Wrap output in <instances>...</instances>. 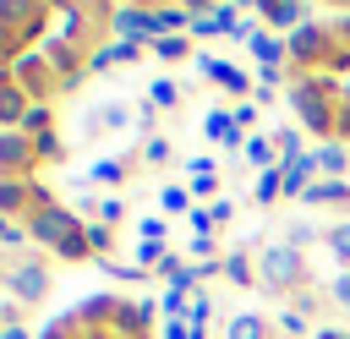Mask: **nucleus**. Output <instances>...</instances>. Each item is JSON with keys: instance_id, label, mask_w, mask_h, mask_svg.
Segmentation results:
<instances>
[{"instance_id": "30", "label": "nucleus", "mask_w": 350, "mask_h": 339, "mask_svg": "<svg viewBox=\"0 0 350 339\" xmlns=\"http://www.w3.org/2000/svg\"><path fill=\"white\" fill-rule=\"evenodd\" d=\"M93 219L115 230V224L126 219V197H115V191H109V197H93Z\"/></svg>"}, {"instance_id": "43", "label": "nucleus", "mask_w": 350, "mask_h": 339, "mask_svg": "<svg viewBox=\"0 0 350 339\" xmlns=\"http://www.w3.org/2000/svg\"><path fill=\"white\" fill-rule=\"evenodd\" d=\"M334 142H350V87L339 98V120H334Z\"/></svg>"}, {"instance_id": "33", "label": "nucleus", "mask_w": 350, "mask_h": 339, "mask_svg": "<svg viewBox=\"0 0 350 339\" xmlns=\"http://www.w3.org/2000/svg\"><path fill=\"white\" fill-rule=\"evenodd\" d=\"M273 323H279V339H312V334H317V328H306V317H301L295 306H284Z\"/></svg>"}, {"instance_id": "37", "label": "nucleus", "mask_w": 350, "mask_h": 339, "mask_svg": "<svg viewBox=\"0 0 350 339\" xmlns=\"http://www.w3.org/2000/svg\"><path fill=\"white\" fill-rule=\"evenodd\" d=\"M159 339H208V328H191L186 317H164V328H159Z\"/></svg>"}, {"instance_id": "36", "label": "nucleus", "mask_w": 350, "mask_h": 339, "mask_svg": "<svg viewBox=\"0 0 350 339\" xmlns=\"http://www.w3.org/2000/svg\"><path fill=\"white\" fill-rule=\"evenodd\" d=\"M33 148H38V164H60V159H66V142H60V131H44V137H33Z\"/></svg>"}, {"instance_id": "35", "label": "nucleus", "mask_w": 350, "mask_h": 339, "mask_svg": "<svg viewBox=\"0 0 350 339\" xmlns=\"http://www.w3.org/2000/svg\"><path fill=\"white\" fill-rule=\"evenodd\" d=\"M0 246H11V252L22 257V246H33V235H27V224H16V219H5V213H0Z\"/></svg>"}, {"instance_id": "17", "label": "nucleus", "mask_w": 350, "mask_h": 339, "mask_svg": "<svg viewBox=\"0 0 350 339\" xmlns=\"http://www.w3.org/2000/svg\"><path fill=\"white\" fill-rule=\"evenodd\" d=\"M27 109H33L27 87H16V82H0V131H16Z\"/></svg>"}, {"instance_id": "28", "label": "nucleus", "mask_w": 350, "mask_h": 339, "mask_svg": "<svg viewBox=\"0 0 350 339\" xmlns=\"http://www.w3.org/2000/svg\"><path fill=\"white\" fill-rule=\"evenodd\" d=\"M16 131H27V137H44V131H55V104H33L27 115H22V126Z\"/></svg>"}, {"instance_id": "23", "label": "nucleus", "mask_w": 350, "mask_h": 339, "mask_svg": "<svg viewBox=\"0 0 350 339\" xmlns=\"http://www.w3.org/2000/svg\"><path fill=\"white\" fill-rule=\"evenodd\" d=\"M279 197H284V170H262V175L252 180V202L268 208V202H279Z\"/></svg>"}, {"instance_id": "7", "label": "nucleus", "mask_w": 350, "mask_h": 339, "mask_svg": "<svg viewBox=\"0 0 350 339\" xmlns=\"http://www.w3.org/2000/svg\"><path fill=\"white\" fill-rule=\"evenodd\" d=\"M55 197L33 180V175H0V213L5 219H16V224H27L38 208H49Z\"/></svg>"}, {"instance_id": "14", "label": "nucleus", "mask_w": 350, "mask_h": 339, "mask_svg": "<svg viewBox=\"0 0 350 339\" xmlns=\"http://www.w3.org/2000/svg\"><path fill=\"white\" fill-rule=\"evenodd\" d=\"M131 104H104V109H93V115H82V137H104V131H120V126H131Z\"/></svg>"}, {"instance_id": "45", "label": "nucleus", "mask_w": 350, "mask_h": 339, "mask_svg": "<svg viewBox=\"0 0 350 339\" xmlns=\"http://www.w3.org/2000/svg\"><path fill=\"white\" fill-rule=\"evenodd\" d=\"M208 219H213V224H230V219H235V202H230V197L208 202Z\"/></svg>"}, {"instance_id": "39", "label": "nucleus", "mask_w": 350, "mask_h": 339, "mask_svg": "<svg viewBox=\"0 0 350 339\" xmlns=\"http://www.w3.org/2000/svg\"><path fill=\"white\" fill-rule=\"evenodd\" d=\"M284 241H290V246H295V252H306V246H312V241H317V230H312V224H306V219H290V230H284Z\"/></svg>"}, {"instance_id": "10", "label": "nucleus", "mask_w": 350, "mask_h": 339, "mask_svg": "<svg viewBox=\"0 0 350 339\" xmlns=\"http://www.w3.org/2000/svg\"><path fill=\"white\" fill-rule=\"evenodd\" d=\"M38 170V148L27 131H0V175H33Z\"/></svg>"}, {"instance_id": "50", "label": "nucleus", "mask_w": 350, "mask_h": 339, "mask_svg": "<svg viewBox=\"0 0 350 339\" xmlns=\"http://www.w3.org/2000/svg\"><path fill=\"white\" fill-rule=\"evenodd\" d=\"M312 339H350V334H345V328H317Z\"/></svg>"}, {"instance_id": "12", "label": "nucleus", "mask_w": 350, "mask_h": 339, "mask_svg": "<svg viewBox=\"0 0 350 339\" xmlns=\"http://www.w3.org/2000/svg\"><path fill=\"white\" fill-rule=\"evenodd\" d=\"M137 60H142L137 44L109 38V44H93V49H88V77H93V71H109V66H137Z\"/></svg>"}, {"instance_id": "21", "label": "nucleus", "mask_w": 350, "mask_h": 339, "mask_svg": "<svg viewBox=\"0 0 350 339\" xmlns=\"http://www.w3.org/2000/svg\"><path fill=\"white\" fill-rule=\"evenodd\" d=\"M224 339H268V317L262 312H235L230 328H224Z\"/></svg>"}, {"instance_id": "11", "label": "nucleus", "mask_w": 350, "mask_h": 339, "mask_svg": "<svg viewBox=\"0 0 350 339\" xmlns=\"http://www.w3.org/2000/svg\"><path fill=\"white\" fill-rule=\"evenodd\" d=\"M202 137H208V142H219V148H230V153H246V131L235 126V109H208Z\"/></svg>"}, {"instance_id": "2", "label": "nucleus", "mask_w": 350, "mask_h": 339, "mask_svg": "<svg viewBox=\"0 0 350 339\" xmlns=\"http://www.w3.org/2000/svg\"><path fill=\"white\" fill-rule=\"evenodd\" d=\"M306 252H295L290 241H262L257 246V284L273 295H301L306 290Z\"/></svg>"}, {"instance_id": "26", "label": "nucleus", "mask_w": 350, "mask_h": 339, "mask_svg": "<svg viewBox=\"0 0 350 339\" xmlns=\"http://www.w3.org/2000/svg\"><path fill=\"white\" fill-rule=\"evenodd\" d=\"M148 98H153V109H175L186 93H180V82H175V77H153V82H148Z\"/></svg>"}, {"instance_id": "16", "label": "nucleus", "mask_w": 350, "mask_h": 339, "mask_svg": "<svg viewBox=\"0 0 350 339\" xmlns=\"http://www.w3.org/2000/svg\"><path fill=\"white\" fill-rule=\"evenodd\" d=\"M257 16L268 22V33H273V27L295 33V27L306 22V5H295V0H262V5H257Z\"/></svg>"}, {"instance_id": "44", "label": "nucleus", "mask_w": 350, "mask_h": 339, "mask_svg": "<svg viewBox=\"0 0 350 339\" xmlns=\"http://www.w3.org/2000/svg\"><path fill=\"white\" fill-rule=\"evenodd\" d=\"M186 175L202 180V175H219V159H186Z\"/></svg>"}, {"instance_id": "24", "label": "nucleus", "mask_w": 350, "mask_h": 339, "mask_svg": "<svg viewBox=\"0 0 350 339\" xmlns=\"http://www.w3.org/2000/svg\"><path fill=\"white\" fill-rule=\"evenodd\" d=\"M268 137H273L279 159H301V153H312V148H306V131H301V126H279V131H268Z\"/></svg>"}, {"instance_id": "41", "label": "nucleus", "mask_w": 350, "mask_h": 339, "mask_svg": "<svg viewBox=\"0 0 350 339\" xmlns=\"http://www.w3.org/2000/svg\"><path fill=\"white\" fill-rule=\"evenodd\" d=\"M186 301H191V295H180V290H170V284H164V295H159V312H164V317H186Z\"/></svg>"}, {"instance_id": "9", "label": "nucleus", "mask_w": 350, "mask_h": 339, "mask_svg": "<svg viewBox=\"0 0 350 339\" xmlns=\"http://www.w3.org/2000/svg\"><path fill=\"white\" fill-rule=\"evenodd\" d=\"M197 71L208 77V82H219L224 93H235V98H246V93H257V82L235 66V60H224V55H197Z\"/></svg>"}, {"instance_id": "15", "label": "nucleus", "mask_w": 350, "mask_h": 339, "mask_svg": "<svg viewBox=\"0 0 350 339\" xmlns=\"http://www.w3.org/2000/svg\"><path fill=\"white\" fill-rule=\"evenodd\" d=\"M312 159H317V175L323 180H350V148L345 142H317Z\"/></svg>"}, {"instance_id": "6", "label": "nucleus", "mask_w": 350, "mask_h": 339, "mask_svg": "<svg viewBox=\"0 0 350 339\" xmlns=\"http://www.w3.org/2000/svg\"><path fill=\"white\" fill-rule=\"evenodd\" d=\"M11 82H16V87H27V98H33V104H55V93H66V87H60V77L49 71L44 49H22V55L11 60Z\"/></svg>"}, {"instance_id": "8", "label": "nucleus", "mask_w": 350, "mask_h": 339, "mask_svg": "<svg viewBox=\"0 0 350 339\" xmlns=\"http://www.w3.org/2000/svg\"><path fill=\"white\" fill-rule=\"evenodd\" d=\"M109 33L126 38V44H153L159 38V5H115L109 11Z\"/></svg>"}, {"instance_id": "22", "label": "nucleus", "mask_w": 350, "mask_h": 339, "mask_svg": "<svg viewBox=\"0 0 350 339\" xmlns=\"http://www.w3.org/2000/svg\"><path fill=\"white\" fill-rule=\"evenodd\" d=\"M131 175V159H98V164H88V180L93 186H120Z\"/></svg>"}, {"instance_id": "27", "label": "nucleus", "mask_w": 350, "mask_h": 339, "mask_svg": "<svg viewBox=\"0 0 350 339\" xmlns=\"http://www.w3.org/2000/svg\"><path fill=\"white\" fill-rule=\"evenodd\" d=\"M159 213H164V219L191 213V186H159Z\"/></svg>"}, {"instance_id": "48", "label": "nucleus", "mask_w": 350, "mask_h": 339, "mask_svg": "<svg viewBox=\"0 0 350 339\" xmlns=\"http://www.w3.org/2000/svg\"><path fill=\"white\" fill-rule=\"evenodd\" d=\"M334 44H339V49H350V11L334 22Z\"/></svg>"}, {"instance_id": "19", "label": "nucleus", "mask_w": 350, "mask_h": 339, "mask_svg": "<svg viewBox=\"0 0 350 339\" xmlns=\"http://www.w3.org/2000/svg\"><path fill=\"white\" fill-rule=\"evenodd\" d=\"M148 49H153V60H164V66H180V60L191 55V38H186V33H159Z\"/></svg>"}, {"instance_id": "47", "label": "nucleus", "mask_w": 350, "mask_h": 339, "mask_svg": "<svg viewBox=\"0 0 350 339\" xmlns=\"http://www.w3.org/2000/svg\"><path fill=\"white\" fill-rule=\"evenodd\" d=\"M295 312H301V317H312V312H323V295H312V290H301V295H295Z\"/></svg>"}, {"instance_id": "31", "label": "nucleus", "mask_w": 350, "mask_h": 339, "mask_svg": "<svg viewBox=\"0 0 350 339\" xmlns=\"http://www.w3.org/2000/svg\"><path fill=\"white\" fill-rule=\"evenodd\" d=\"M109 246H115V230H109V224H98V219H88V252H93V262H104V257H109Z\"/></svg>"}, {"instance_id": "18", "label": "nucleus", "mask_w": 350, "mask_h": 339, "mask_svg": "<svg viewBox=\"0 0 350 339\" xmlns=\"http://www.w3.org/2000/svg\"><path fill=\"white\" fill-rule=\"evenodd\" d=\"M301 202L306 208H350V180H312Z\"/></svg>"}, {"instance_id": "40", "label": "nucleus", "mask_w": 350, "mask_h": 339, "mask_svg": "<svg viewBox=\"0 0 350 339\" xmlns=\"http://www.w3.org/2000/svg\"><path fill=\"white\" fill-rule=\"evenodd\" d=\"M137 235H142V241H170V230H164V213H148V219H137Z\"/></svg>"}, {"instance_id": "20", "label": "nucleus", "mask_w": 350, "mask_h": 339, "mask_svg": "<svg viewBox=\"0 0 350 339\" xmlns=\"http://www.w3.org/2000/svg\"><path fill=\"white\" fill-rule=\"evenodd\" d=\"M246 164H257V175H262V170H279V164H284V159H279V148H273V137H268V131H262V137H257V131H252V137H246Z\"/></svg>"}, {"instance_id": "13", "label": "nucleus", "mask_w": 350, "mask_h": 339, "mask_svg": "<svg viewBox=\"0 0 350 339\" xmlns=\"http://www.w3.org/2000/svg\"><path fill=\"white\" fill-rule=\"evenodd\" d=\"M252 246H257V241L224 252V279H230L235 290H252V284H257V252H252Z\"/></svg>"}, {"instance_id": "29", "label": "nucleus", "mask_w": 350, "mask_h": 339, "mask_svg": "<svg viewBox=\"0 0 350 339\" xmlns=\"http://www.w3.org/2000/svg\"><path fill=\"white\" fill-rule=\"evenodd\" d=\"M323 246H328V252H334V257H339V262L350 268V219L328 224V230H323Z\"/></svg>"}, {"instance_id": "32", "label": "nucleus", "mask_w": 350, "mask_h": 339, "mask_svg": "<svg viewBox=\"0 0 350 339\" xmlns=\"http://www.w3.org/2000/svg\"><path fill=\"white\" fill-rule=\"evenodd\" d=\"M208 317H213V290H191V301H186V323H191V328H208Z\"/></svg>"}, {"instance_id": "5", "label": "nucleus", "mask_w": 350, "mask_h": 339, "mask_svg": "<svg viewBox=\"0 0 350 339\" xmlns=\"http://www.w3.org/2000/svg\"><path fill=\"white\" fill-rule=\"evenodd\" d=\"M82 224H88V219H82L77 208H66V202H49V208H38V213L27 219V235H33V246H44V252L55 257V252H60V246H66V241L82 230Z\"/></svg>"}, {"instance_id": "3", "label": "nucleus", "mask_w": 350, "mask_h": 339, "mask_svg": "<svg viewBox=\"0 0 350 339\" xmlns=\"http://www.w3.org/2000/svg\"><path fill=\"white\" fill-rule=\"evenodd\" d=\"M0 290L27 312V306H44L49 301V290H55V273H49V257H38V252H22V257H5V268H0Z\"/></svg>"}, {"instance_id": "1", "label": "nucleus", "mask_w": 350, "mask_h": 339, "mask_svg": "<svg viewBox=\"0 0 350 339\" xmlns=\"http://www.w3.org/2000/svg\"><path fill=\"white\" fill-rule=\"evenodd\" d=\"M284 93H290V109H295L301 131L317 137V142H334V120H339L345 82H334V77H323V71H295V82H290Z\"/></svg>"}, {"instance_id": "34", "label": "nucleus", "mask_w": 350, "mask_h": 339, "mask_svg": "<svg viewBox=\"0 0 350 339\" xmlns=\"http://www.w3.org/2000/svg\"><path fill=\"white\" fill-rule=\"evenodd\" d=\"M170 153H175V148H170V137H148V142L137 148V159H142V164H153V170H164V164H170Z\"/></svg>"}, {"instance_id": "42", "label": "nucleus", "mask_w": 350, "mask_h": 339, "mask_svg": "<svg viewBox=\"0 0 350 339\" xmlns=\"http://www.w3.org/2000/svg\"><path fill=\"white\" fill-rule=\"evenodd\" d=\"M153 120H159V109H153V98H142V104H137V115H131V126L153 137Z\"/></svg>"}, {"instance_id": "25", "label": "nucleus", "mask_w": 350, "mask_h": 339, "mask_svg": "<svg viewBox=\"0 0 350 339\" xmlns=\"http://www.w3.org/2000/svg\"><path fill=\"white\" fill-rule=\"evenodd\" d=\"M170 252H175L170 241H137V246H131V262H137L142 273H153V268H159V262H164Z\"/></svg>"}, {"instance_id": "4", "label": "nucleus", "mask_w": 350, "mask_h": 339, "mask_svg": "<svg viewBox=\"0 0 350 339\" xmlns=\"http://www.w3.org/2000/svg\"><path fill=\"white\" fill-rule=\"evenodd\" d=\"M284 44H290V66L295 71H328V60H334V27H317V22H301L295 33H284Z\"/></svg>"}, {"instance_id": "46", "label": "nucleus", "mask_w": 350, "mask_h": 339, "mask_svg": "<svg viewBox=\"0 0 350 339\" xmlns=\"http://www.w3.org/2000/svg\"><path fill=\"white\" fill-rule=\"evenodd\" d=\"M235 126L252 137V126H257V104H235Z\"/></svg>"}, {"instance_id": "49", "label": "nucleus", "mask_w": 350, "mask_h": 339, "mask_svg": "<svg viewBox=\"0 0 350 339\" xmlns=\"http://www.w3.org/2000/svg\"><path fill=\"white\" fill-rule=\"evenodd\" d=\"M0 339H38V334H27V328L16 323V328H0Z\"/></svg>"}, {"instance_id": "38", "label": "nucleus", "mask_w": 350, "mask_h": 339, "mask_svg": "<svg viewBox=\"0 0 350 339\" xmlns=\"http://www.w3.org/2000/svg\"><path fill=\"white\" fill-rule=\"evenodd\" d=\"M328 301H334V306L350 317V268H339V273H334V284H328Z\"/></svg>"}]
</instances>
